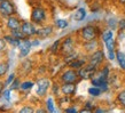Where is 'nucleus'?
<instances>
[{
    "instance_id": "obj_43",
    "label": "nucleus",
    "mask_w": 125,
    "mask_h": 113,
    "mask_svg": "<svg viewBox=\"0 0 125 113\" xmlns=\"http://www.w3.org/2000/svg\"><path fill=\"white\" fill-rule=\"evenodd\" d=\"M0 1H2V0H0Z\"/></svg>"
},
{
    "instance_id": "obj_3",
    "label": "nucleus",
    "mask_w": 125,
    "mask_h": 113,
    "mask_svg": "<svg viewBox=\"0 0 125 113\" xmlns=\"http://www.w3.org/2000/svg\"><path fill=\"white\" fill-rule=\"evenodd\" d=\"M80 35L85 41H91V40H94L96 35H98V29L93 25H86L84 26L80 31Z\"/></svg>"
},
{
    "instance_id": "obj_23",
    "label": "nucleus",
    "mask_w": 125,
    "mask_h": 113,
    "mask_svg": "<svg viewBox=\"0 0 125 113\" xmlns=\"http://www.w3.org/2000/svg\"><path fill=\"white\" fill-rule=\"evenodd\" d=\"M96 46H98V42L94 40H91V41H86V43H85V48H86V50H96Z\"/></svg>"
},
{
    "instance_id": "obj_9",
    "label": "nucleus",
    "mask_w": 125,
    "mask_h": 113,
    "mask_svg": "<svg viewBox=\"0 0 125 113\" xmlns=\"http://www.w3.org/2000/svg\"><path fill=\"white\" fill-rule=\"evenodd\" d=\"M103 60H104V54H103V52L96 49V50L93 52V54H92L91 56H90V64L94 65V66L98 68L99 65L103 62Z\"/></svg>"
},
{
    "instance_id": "obj_34",
    "label": "nucleus",
    "mask_w": 125,
    "mask_h": 113,
    "mask_svg": "<svg viewBox=\"0 0 125 113\" xmlns=\"http://www.w3.org/2000/svg\"><path fill=\"white\" fill-rule=\"evenodd\" d=\"M64 112H67V113H76V112H78V111H77V109H75V107H68V109L64 110Z\"/></svg>"
},
{
    "instance_id": "obj_8",
    "label": "nucleus",
    "mask_w": 125,
    "mask_h": 113,
    "mask_svg": "<svg viewBox=\"0 0 125 113\" xmlns=\"http://www.w3.org/2000/svg\"><path fill=\"white\" fill-rule=\"evenodd\" d=\"M62 53L64 54L65 56L67 55H72L73 54V40H72V38L68 37L65 38L64 40L62 41L61 43V49H60Z\"/></svg>"
},
{
    "instance_id": "obj_1",
    "label": "nucleus",
    "mask_w": 125,
    "mask_h": 113,
    "mask_svg": "<svg viewBox=\"0 0 125 113\" xmlns=\"http://www.w3.org/2000/svg\"><path fill=\"white\" fill-rule=\"evenodd\" d=\"M16 13L15 5L13 4V1L10 0H2L0 1V15L2 17H9L13 16Z\"/></svg>"
},
{
    "instance_id": "obj_42",
    "label": "nucleus",
    "mask_w": 125,
    "mask_h": 113,
    "mask_svg": "<svg viewBox=\"0 0 125 113\" xmlns=\"http://www.w3.org/2000/svg\"><path fill=\"white\" fill-rule=\"evenodd\" d=\"M119 2H121L122 5H125V0H119Z\"/></svg>"
},
{
    "instance_id": "obj_24",
    "label": "nucleus",
    "mask_w": 125,
    "mask_h": 113,
    "mask_svg": "<svg viewBox=\"0 0 125 113\" xmlns=\"http://www.w3.org/2000/svg\"><path fill=\"white\" fill-rule=\"evenodd\" d=\"M117 101L122 106H125V89L122 90L121 93L117 95Z\"/></svg>"
},
{
    "instance_id": "obj_2",
    "label": "nucleus",
    "mask_w": 125,
    "mask_h": 113,
    "mask_svg": "<svg viewBox=\"0 0 125 113\" xmlns=\"http://www.w3.org/2000/svg\"><path fill=\"white\" fill-rule=\"evenodd\" d=\"M46 17V10L42 7H34L31 11V21L36 24H42V22H45Z\"/></svg>"
},
{
    "instance_id": "obj_32",
    "label": "nucleus",
    "mask_w": 125,
    "mask_h": 113,
    "mask_svg": "<svg viewBox=\"0 0 125 113\" xmlns=\"http://www.w3.org/2000/svg\"><path fill=\"white\" fill-rule=\"evenodd\" d=\"M16 78H15V74L14 73H10V74L8 75V78H7V81H6V86H8V85H10L14 80H15Z\"/></svg>"
},
{
    "instance_id": "obj_11",
    "label": "nucleus",
    "mask_w": 125,
    "mask_h": 113,
    "mask_svg": "<svg viewBox=\"0 0 125 113\" xmlns=\"http://www.w3.org/2000/svg\"><path fill=\"white\" fill-rule=\"evenodd\" d=\"M6 25L9 30H17V29H21V25L22 23L20 22V19L15 16H9L7 17V22H6Z\"/></svg>"
},
{
    "instance_id": "obj_29",
    "label": "nucleus",
    "mask_w": 125,
    "mask_h": 113,
    "mask_svg": "<svg viewBox=\"0 0 125 113\" xmlns=\"http://www.w3.org/2000/svg\"><path fill=\"white\" fill-rule=\"evenodd\" d=\"M20 86H21V83H20V80L19 79H15L13 82L10 83V89L11 90H16V89H19Z\"/></svg>"
},
{
    "instance_id": "obj_6",
    "label": "nucleus",
    "mask_w": 125,
    "mask_h": 113,
    "mask_svg": "<svg viewBox=\"0 0 125 113\" xmlns=\"http://www.w3.org/2000/svg\"><path fill=\"white\" fill-rule=\"evenodd\" d=\"M51 87V81H49L47 78H42V79H39L37 81V89H36V93L38 96H45L47 90Z\"/></svg>"
},
{
    "instance_id": "obj_7",
    "label": "nucleus",
    "mask_w": 125,
    "mask_h": 113,
    "mask_svg": "<svg viewBox=\"0 0 125 113\" xmlns=\"http://www.w3.org/2000/svg\"><path fill=\"white\" fill-rule=\"evenodd\" d=\"M78 78H79L78 72L75 71V70H67L60 77L62 82H76L78 80Z\"/></svg>"
},
{
    "instance_id": "obj_12",
    "label": "nucleus",
    "mask_w": 125,
    "mask_h": 113,
    "mask_svg": "<svg viewBox=\"0 0 125 113\" xmlns=\"http://www.w3.org/2000/svg\"><path fill=\"white\" fill-rule=\"evenodd\" d=\"M61 91L64 95H73L76 93V83L75 82H63L61 86Z\"/></svg>"
},
{
    "instance_id": "obj_28",
    "label": "nucleus",
    "mask_w": 125,
    "mask_h": 113,
    "mask_svg": "<svg viewBox=\"0 0 125 113\" xmlns=\"http://www.w3.org/2000/svg\"><path fill=\"white\" fill-rule=\"evenodd\" d=\"M10 91H11V89H6V90H4L2 91V98H4L5 101H10Z\"/></svg>"
},
{
    "instance_id": "obj_17",
    "label": "nucleus",
    "mask_w": 125,
    "mask_h": 113,
    "mask_svg": "<svg viewBox=\"0 0 125 113\" xmlns=\"http://www.w3.org/2000/svg\"><path fill=\"white\" fill-rule=\"evenodd\" d=\"M5 39H6V41L8 42V43H10L11 46H14V47H19L20 45V42H21V40L20 39H17V38L15 37H13V35H5Z\"/></svg>"
},
{
    "instance_id": "obj_31",
    "label": "nucleus",
    "mask_w": 125,
    "mask_h": 113,
    "mask_svg": "<svg viewBox=\"0 0 125 113\" xmlns=\"http://www.w3.org/2000/svg\"><path fill=\"white\" fill-rule=\"evenodd\" d=\"M6 39L5 38H0V54L4 52L5 49H6Z\"/></svg>"
},
{
    "instance_id": "obj_5",
    "label": "nucleus",
    "mask_w": 125,
    "mask_h": 113,
    "mask_svg": "<svg viewBox=\"0 0 125 113\" xmlns=\"http://www.w3.org/2000/svg\"><path fill=\"white\" fill-rule=\"evenodd\" d=\"M32 47V41L29 40V38H24L21 40L19 45V49H20V53H19V56L21 58H24V57H27L30 53V49Z\"/></svg>"
},
{
    "instance_id": "obj_22",
    "label": "nucleus",
    "mask_w": 125,
    "mask_h": 113,
    "mask_svg": "<svg viewBox=\"0 0 125 113\" xmlns=\"http://www.w3.org/2000/svg\"><path fill=\"white\" fill-rule=\"evenodd\" d=\"M32 87H34V83L32 82V81H24V82L21 83L20 88H21L22 90L27 91V90H30V89H32Z\"/></svg>"
},
{
    "instance_id": "obj_19",
    "label": "nucleus",
    "mask_w": 125,
    "mask_h": 113,
    "mask_svg": "<svg viewBox=\"0 0 125 113\" xmlns=\"http://www.w3.org/2000/svg\"><path fill=\"white\" fill-rule=\"evenodd\" d=\"M9 70V63L8 62H1L0 63V78H2Z\"/></svg>"
},
{
    "instance_id": "obj_27",
    "label": "nucleus",
    "mask_w": 125,
    "mask_h": 113,
    "mask_svg": "<svg viewBox=\"0 0 125 113\" xmlns=\"http://www.w3.org/2000/svg\"><path fill=\"white\" fill-rule=\"evenodd\" d=\"M60 45H61V40H56V41H55L53 45H52V47L49 48L51 53H52V54H56L57 50H59V47H60Z\"/></svg>"
},
{
    "instance_id": "obj_20",
    "label": "nucleus",
    "mask_w": 125,
    "mask_h": 113,
    "mask_svg": "<svg viewBox=\"0 0 125 113\" xmlns=\"http://www.w3.org/2000/svg\"><path fill=\"white\" fill-rule=\"evenodd\" d=\"M46 110H47V112H51L53 113L55 112V107H54V101L52 97H48L46 99Z\"/></svg>"
},
{
    "instance_id": "obj_38",
    "label": "nucleus",
    "mask_w": 125,
    "mask_h": 113,
    "mask_svg": "<svg viewBox=\"0 0 125 113\" xmlns=\"http://www.w3.org/2000/svg\"><path fill=\"white\" fill-rule=\"evenodd\" d=\"M40 42H39L38 39H34V40H32V46H38Z\"/></svg>"
},
{
    "instance_id": "obj_36",
    "label": "nucleus",
    "mask_w": 125,
    "mask_h": 113,
    "mask_svg": "<svg viewBox=\"0 0 125 113\" xmlns=\"http://www.w3.org/2000/svg\"><path fill=\"white\" fill-rule=\"evenodd\" d=\"M85 107L86 109H88V110H91V111H93V107H92V104L90 102H87L86 104H85Z\"/></svg>"
},
{
    "instance_id": "obj_15",
    "label": "nucleus",
    "mask_w": 125,
    "mask_h": 113,
    "mask_svg": "<svg viewBox=\"0 0 125 113\" xmlns=\"http://www.w3.org/2000/svg\"><path fill=\"white\" fill-rule=\"evenodd\" d=\"M85 60H72V62H69L68 65L70 66L71 69H80L82 66H84L85 65Z\"/></svg>"
},
{
    "instance_id": "obj_35",
    "label": "nucleus",
    "mask_w": 125,
    "mask_h": 113,
    "mask_svg": "<svg viewBox=\"0 0 125 113\" xmlns=\"http://www.w3.org/2000/svg\"><path fill=\"white\" fill-rule=\"evenodd\" d=\"M109 26L111 27V30L116 27V21L115 19H109Z\"/></svg>"
},
{
    "instance_id": "obj_21",
    "label": "nucleus",
    "mask_w": 125,
    "mask_h": 113,
    "mask_svg": "<svg viewBox=\"0 0 125 113\" xmlns=\"http://www.w3.org/2000/svg\"><path fill=\"white\" fill-rule=\"evenodd\" d=\"M10 34L13 35V37L20 39V40H22V39H24V38H28V37H25V34L23 33L21 29H17V30H10Z\"/></svg>"
},
{
    "instance_id": "obj_37",
    "label": "nucleus",
    "mask_w": 125,
    "mask_h": 113,
    "mask_svg": "<svg viewBox=\"0 0 125 113\" xmlns=\"http://www.w3.org/2000/svg\"><path fill=\"white\" fill-rule=\"evenodd\" d=\"M57 91H59V86H57V85H54L53 86V93L54 94H56Z\"/></svg>"
},
{
    "instance_id": "obj_14",
    "label": "nucleus",
    "mask_w": 125,
    "mask_h": 113,
    "mask_svg": "<svg viewBox=\"0 0 125 113\" xmlns=\"http://www.w3.org/2000/svg\"><path fill=\"white\" fill-rule=\"evenodd\" d=\"M116 60H117V63L121 66V69L125 71V54L121 50H118L116 53Z\"/></svg>"
},
{
    "instance_id": "obj_13",
    "label": "nucleus",
    "mask_w": 125,
    "mask_h": 113,
    "mask_svg": "<svg viewBox=\"0 0 125 113\" xmlns=\"http://www.w3.org/2000/svg\"><path fill=\"white\" fill-rule=\"evenodd\" d=\"M53 32V26L52 25H47V26H44L42 29L37 30V34L39 38H47L48 35H51Z\"/></svg>"
},
{
    "instance_id": "obj_33",
    "label": "nucleus",
    "mask_w": 125,
    "mask_h": 113,
    "mask_svg": "<svg viewBox=\"0 0 125 113\" xmlns=\"http://www.w3.org/2000/svg\"><path fill=\"white\" fill-rule=\"evenodd\" d=\"M118 27H119L121 30H125V18L121 19V21L118 22Z\"/></svg>"
},
{
    "instance_id": "obj_30",
    "label": "nucleus",
    "mask_w": 125,
    "mask_h": 113,
    "mask_svg": "<svg viewBox=\"0 0 125 113\" xmlns=\"http://www.w3.org/2000/svg\"><path fill=\"white\" fill-rule=\"evenodd\" d=\"M20 112L21 113H33L34 110L31 106H24V107H22V109L20 110Z\"/></svg>"
},
{
    "instance_id": "obj_4",
    "label": "nucleus",
    "mask_w": 125,
    "mask_h": 113,
    "mask_svg": "<svg viewBox=\"0 0 125 113\" xmlns=\"http://www.w3.org/2000/svg\"><path fill=\"white\" fill-rule=\"evenodd\" d=\"M96 73V66L92 64H88L86 66H82V68L78 70V75H79L80 79H92L94 74Z\"/></svg>"
},
{
    "instance_id": "obj_39",
    "label": "nucleus",
    "mask_w": 125,
    "mask_h": 113,
    "mask_svg": "<svg viewBox=\"0 0 125 113\" xmlns=\"http://www.w3.org/2000/svg\"><path fill=\"white\" fill-rule=\"evenodd\" d=\"M94 112H100V113H101V112H106V110H103V109H95L94 110Z\"/></svg>"
},
{
    "instance_id": "obj_40",
    "label": "nucleus",
    "mask_w": 125,
    "mask_h": 113,
    "mask_svg": "<svg viewBox=\"0 0 125 113\" xmlns=\"http://www.w3.org/2000/svg\"><path fill=\"white\" fill-rule=\"evenodd\" d=\"M36 112H37V113H44V112H47V110H42V109H39V110H37Z\"/></svg>"
},
{
    "instance_id": "obj_16",
    "label": "nucleus",
    "mask_w": 125,
    "mask_h": 113,
    "mask_svg": "<svg viewBox=\"0 0 125 113\" xmlns=\"http://www.w3.org/2000/svg\"><path fill=\"white\" fill-rule=\"evenodd\" d=\"M85 17H86V10H85L84 8L77 9L76 13H75V15H73V18L76 19V21H83Z\"/></svg>"
},
{
    "instance_id": "obj_41",
    "label": "nucleus",
    "mask_w": 125,
    "mask_h": 113,
    "mask_svg": "<svg viewBox=\"0 0 125 113\" xmlns=\"http://www.w3.org/2000/svg\"><path fill=\"white\" fill-rule=\"evenodd\" d=\"M5 85H6V83H2L1 81H0V93H1V90L4 89V86H5Z\"/></svg>"
},
{
    "instance_id": "obj_10",
    "label": "nucleus",
    "mask_w": 125,
    "mask_h": 113,
    "mask_svg": "<svg viewBox=\"0 0 125 113\" xmlns=\"http://www.w3.org/2000/svg\"><path fill=\"white\" fill-rule=\"evenodd\" d=\"M21 30L24 34H25V37L30 38V37H33L37 34V30H36V27L32 23L30 22H23L22 25H21Z\"/></svg>"
},
{
    "instance_id": "obj_26",
    "label": "nucleus",
    "mask_w": 125,
    "mask_h": 113,
    "mask_svg": "<svg viewBox=\"0 0 125 113\" xmlns=\"http://www.w3.org/2000/svg\"><path fill=\"white\" fill-rule=\"evenodd\" d=\"M114 37V33H113V31L111 30H106L102 32V40L103 41H106V40H108V39H110V38Z\"/></svg>"
},
{
    "instance_id": "obj_25",
    "label": "nucleus",
    "mask_w": 125,
    "mask_h": 113,
    "mask_svg": "<svg viewBox=\"0 0 125 113\" xmlns=\"http://www.w3.org/2000/svg\"><path fill=\"white\" fill-rule=\"evenodd\" d=\"M55 24H56V26L59 27V29H65V27H68V22L65 21V19H57L56 22H55Z\"/></svg>"
},
{
    "instance_id": "obj_18",
    "label": "nucleus",
    "mask_w": 125,
    "mask_h": 113,
    "mask_svg": "<svg viewBox=\"0 0 125 113\" xmlns=\"http://www.w3.org/2000/svg\"><path fill=\"white\" fill-rule=\"evenodd\" d=\"M101 93H102V90H101L100 87L93 86V87H90V88H88V94L91 95V96H93V97H98V96H100Z\"/></svg>"
}]
</instances>
